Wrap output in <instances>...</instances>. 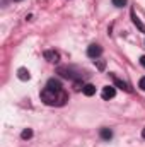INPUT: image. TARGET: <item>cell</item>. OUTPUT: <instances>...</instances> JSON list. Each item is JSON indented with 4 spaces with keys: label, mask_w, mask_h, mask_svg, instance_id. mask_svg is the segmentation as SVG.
<instances>
[{
    "label": "cell",
    "mask_w": 145,
    "mask_h": 147,
    "mask_svg": "<svg viewBox=\"0 0 145 147\" xmlns=\"http://www.w3.org/2000/svg\"><path fill=\"white\" fill-rule=\"evenodd\" d=\"M41 101L48 106H62L65 105L67 101V94L62 91H55V89H50V87H44L41 91Z\"/></svg>",
    "instance_id": "obj_1"
},
{
    "label": "cell",
    "mask_w": 145,
    "mask_h": 147,
    "mask_svg": "<svg viewBox=\"0 0 145 147\" xmlns=\"http://www.w3.org/2000/svg\"><path fill=\"white\" fill-rule=\"evenodd\" d=\"M87 55L96 60V58H99V57L103 55V48H101L99 45H91V46L87 48Z\"/></svg>",
    "instance_id": "obj_2"
},
{
    "label": "cell",
    "mask_w": 145,
    "mask_h": 147,
    "mask_svg": "<svg viewBox=\"0 0 145 147\" xmlns=\"http://www.w3.org/2000/svg\"><path fill=\"white\" fill-rule=\"evenodd\" d=\"M44 58L48 62H51V63H58L60 62V53L55 51V50H46L44 51Z\"/></svg>",
    "instance_id": "obj_3"
},
{
    "label": "cell",
    "mask_w": 145,
    "mask_h": 147,
    "mask_svg": "<svg viewBox=\"0 0 145 147\" xmlns=\"http://www.w3.org/2000/svg\"><path fill=\"white\" fill-rule=\"evenodd\" d=\"M101 96H103V99H113L114 96H116V89L113 87V86H106V87H103V92H101Z\"/></svg>",
    "instance_id": "obj_4"
},
{
    "label": "cell",
    "mask_w": 145,
    "mask_h": 147,
    "mask_svg": "<svg viewBox=\"0 0 145 147\" xmlns=\"http://www.w3.org/2000/svg\"><path fill=\"white\" fill-rule=\"evenodd\" d=\"M46 87L55 89V91H62V84H60V80H56V79H50L48 84H46Z\"/></svg>",
    "instance_id": "obj_5"
},
{
    "label": "cell",
    "mask_w": 145,
    "mask_h": 147,
    "mask_svg": "<svg viewBox=\"0 0 145 147\" xmlns=\"http://www.w3.org/2000/svg\"><path fill=\"white\" fill-rule=\"evenodd\" d=\"M82 92L85 96H92V94H96V86L94 84H85L84 89H82Z\"/></svg>",
    "instance_id": "obj_6"
},
{
    "label": "cell",
    "mask_w": 145,
    "mask_h": 147,
    "mask_svg": "<svg viewBox=\"0 0 145 147\" xmlns=\"http://www.w3.org/2000/svg\"><path fill=\"white\" fill-rule=\"evenodd\" d=\"M132 21H133V24H135V26H137V28H138L142 33H145V26L142 24V21L137 17V14H135V12H132Z\"/></svg>",
    "instance_id": "obj_7"
},
{
    "label": "cell",
    "mask_w": 145,
    "mask_h": 147,
    "mask_svg": "<svg viewBox=\"0 0 145 147\" xmlns=\"http://www.w3.org/2000/svg\"><path fill=\"white\" fill-rule=\"evenodd\" d=\"M17 77H19L21 80H29V79H31L28 69H19V70H17Z\"/></svg>",
    "instance_id": "obj_8"
},
{
    "label": "cell",
    "mask_w": 145,
    "mask_h": 147,
    "mask_svg": "<svg viewBox=\"0 0 145 147\" xmlns=\"http://www.w3.org/2000/svg\"><path fill=\"white\" fill-rule=\"evenodd\" d=\"M113 137V132L109 130V128H103L101 130V139H104V140H109Z\"/></svg>",
    "instance_id": "obj_9"
},
{
    "label": "cell",
    "mask_w": 145,
    "mask_h": 147,
    "mask_svg": "<svg viewBox=\"0 0 145 147\" xmlns=\"http://www.w3.org/2000/svg\"><path fill=\"white\" fill-rule=\"evenodd\" d=\"M58 72L62 74V77H67V79H75V75H73V74L70 72L68 69H60Z\"/></svg>",
    "instance_id": "obj_10"
},
{
    "label": "cell",
    "mask_w": 145,
    "mask_h": 147,
    "mask_svg": "<svg viewBox=\"0 0 145 147\" xmlns=\"http://www.w3.org/2000/svg\"><path fill=\"white\" fill-rule=\"evenodd\" d=\"M114 84H116L118 87H121V89H125V91H130V89H128V86H126L125 82H121L119 79H116V77H114Z\"/></svg>",
    "instance_id": "obj_11"
},
{
    "label": "cell",
    "mask_w": 145,
    "mask_h": 147,
    "mask_svg": "<svg viewBox=\"0 0 145 147\" xmlns=\"http://www.w3.org/2000/svg\"><path fill=\"white\" fill-rule=\"evenodd\" d=\"M21 137H22V139H31V137H33V132H31L29 128H26V130L21 134Z\"/></svg>",
    "instance_id": "obj_12"
},
{
    "label": "cell",
    "mask_w": 145,
    "mask_h": 147,
    "mask_svg": "<svg viewBox=\"0 0 145 147\" xmlns=\"http://www.w3.org/2000/svg\"><path fill=\"white\" fill-rule=\"evenodd\" d=\"M113 5L114 7H125L126 5V0H113Z\"/></svg>",
    "instance_id": "obj_13"
},
{
    "label": "cell",
    "mask_w": 145,
    "mask_h": 147,
    "mask_svg": "<svg viewBox=\"0 0 145 147\" xmlns=\"http://www.w3.org/2000/svg\"><path fill=\"white\" fill-rule=\"evenodd\" d=\"M138 87H140L142 91H145V77H142V79H140V82H138Z\"/></svg>",
    "instance_id": "obj_14"
},
{
    "label": "cell",
    "mask_w": 145,
    "mask_h": 147,
    "mask_svg": "<svg viewBox=\"0 0 145 147\" xmlns=\"http://www.w3.org/2000/svg\"><path fill=\"white\" fill-rule=\"evenodd\" d=\"M140 63H142V67H145V55L140 58Z\"/></svg>",
    "instance_id": "obj_15"
},
{
    "label": "cell",
    "mask_w": 145,
    "mask_h": 147,
    "mask_svg": "<svg viewBox=\"0 0 145 147\" xmlns=\"http://www.w3.org/2000/svg\"><path fill=\"white\" fill-rule=\"evenodd\" d=\"M142 135H144V139H145V128H144V130H142Z\"/></svg>",
    "instance_id": "obj_16"
}]
</instances>
